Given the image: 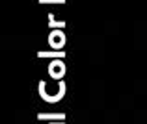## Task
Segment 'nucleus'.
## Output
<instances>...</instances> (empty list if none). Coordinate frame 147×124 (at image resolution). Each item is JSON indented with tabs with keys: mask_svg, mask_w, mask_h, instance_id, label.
<instances>
[{
	"mask_svg": "<svg viewBox=\"0 0 147 124\" xmlns=\"http://www.w3.org/2000/svg\"><path fill=\"white\" fill-rule=\"evenodd\" d=\"M58 85H60V87H58V91L54 93V95H49V93H47V82H45V80H39V83H37V93H39V98L43 100L45 104H58L65 96V93H67L65 80H60Z\"/></svg>",
	"mask_w": 147,
	"mask_h": 124,
	"instance_id": "f257e3e1",
	"label": "nucleus"
},
{
	"mask_svg": "<svg viewBox=\"0 0 147 124\" xmlns=\"http://www.w3.org/2000/svg\"><path fill=\"white\" fill-rule=\"evenodd\" d=\"M47 45L49 48L52 50H65V45H67V35L61 28L56 30H50L49 35H47Z\"/></svg>",
	"mask_w": 147,
	"mask_h": 124,
	"instance_id": "f03ea898",
	"label": "nucleus"
},
{
	"mask_svg": "<svg viewBox=\"0 0 147 124\" xmlns=\"http://www.w3.org/2000/svg\"><path fill=\"white\" fill-rule=\"evenodd\" d=\"M47 74H49V78L56 80V82L63 80L65 74H67V65H65V61L63 59H50V63L47 67Z\"/></svg>",
	"mask_w": 147,
	"mask_h": 124,
	"instance_id": "7ed1b4c3",
	"label": "nucleus"
},
{
	"mask_svg": "<svg viewBox=\"0 0 147 124\" xmlns=\"http://www.w3.org/2000/svg\"><path fill=\"white\" fill-rule=\"evenodd\" d=\"M65 50H39L37 52V57L39 59H65Z\"/></svg>",
	"mask_w": 147,
	"mask_h": 124,
	"instance_id": "20e7f679",
	"label": "nucleus"
},
{
	"mask_svg": "<svg viewBox=\"0 0 147 124\" xmlns=\"http://www.w3.org/2000/svg\"><path fill=\"white\" fill-rule=\"evenodd\" d=\"M37 119L39 121H65V113L63 111H60V113H37Z\"/></svg>",
	"mask_w": 147,
	"mask_h": 124,
	"instance_id": "39448f33",
	"label": "nucleus"
},
{
	"mask_svg": "<svg viewBox=\"0 0 147 124\" xmlns=\"http://www.w3.org/2000/svg\"><path fill=\"white\" fill-rule=\"evenodd\" d=\"M49 30H56V28H61L63 30L65 26H67V22L65 21H58V19H54V13H49Z\"/></svg>",
	"mask_w": 147,
	"mask_h": 124,
	"instance_id": "423d86ee",
	"label": "nucleus"
},
{
	"mask_svg": "<svg viewBox=\"0 0 147 124\" xmlns=\"http://www.w3.org/2000/svg\"><path fill=\"white\" fill-rule=\"evenodd\" d=\"M39 4H65L67 0H37Z\"/></svg>",
	"mask_w": 147,
	"mask_h": 124,
	"instance_id": "0eeeda50",
	"label": "nucleus"
},
{
	"mask_svg": "<svg viewBox=\"0 0 147 124\" xmlns=\"http://www.w3.org/2000/svg\"><path fill=\"white\" fill-rule=\"evenodd\" d=\"M49 124H65V121H52V122H49Z\"/></svg>",
	"mask_w": 147,
	"mask_h": 124,
	"instance_id": "6e6552de",
	"label": "nucleus"
}]
</instances>
